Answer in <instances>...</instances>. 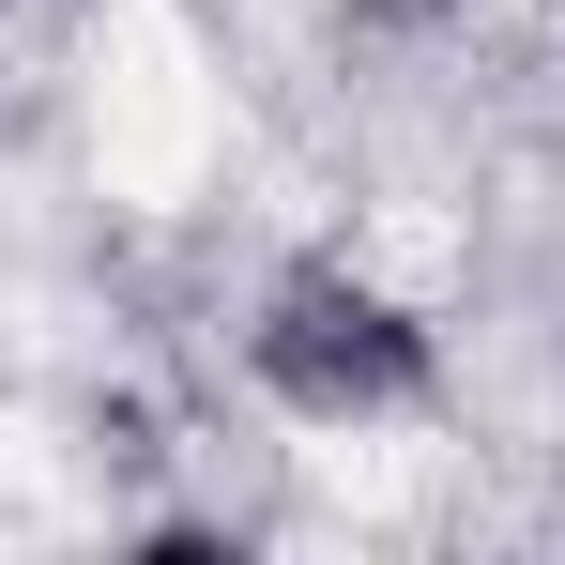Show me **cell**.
<instances>
[{"label": "cell", "instance_id": "cell-1", "mask_svg": "<svg viewBox=\"0 0 565 565\" xmlns=\"http://www.w3.org/2000/svg\"><path fill=\"white\" fill-rule=\"evenodd\" d=\"M245 352H260V382H276L306 428H367V413H413L428 397V321L397 290L337 276V260L276 276V306L245 321Z\"/></svg>", "mask_w": 565, "mask_h": 565}]
</instances>
